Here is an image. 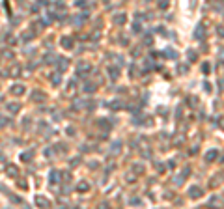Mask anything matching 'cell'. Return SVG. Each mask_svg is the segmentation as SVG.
<instances>
[{
  "label": "cell",
  "instance_id": "277c9868",
  "mask_svg": "<svg viewBox=\"0 0 224 209\" xmlns=\"http://www.w3.org/2000/svg\"><path fill=\"white\" fill-rule=\"evenodd\" d=\"M11 92H13V93H15V95H21V93H23V92H24V88H23V86H19V84H17V86H13V88H11Z\"/></svg>",
  "mask_w": 224,
  "mask_h": 209
},
{
  "label": "cell",
  "instance_id": "4fadbf2b",
  "mask_svg": "<svg viewBox=\"0 0 224 209\" xmlns=\"http://www.w3.org/2000/svg\"><path fill=\"white\" fill-rule=\"evenodd\" d=\"M219 36L224 38V26H219Z\"/></svg>",
  "mask_w": 224,
  "mask_h": 209
},
{
  "label": "cell",
  "instance_id": "3957f363",
  "mask_svg": "<svg viewBox=\"0 0 224 209\" xmlns=\"http://www.w3.org/2000/svg\"><path fill=\"white\" fill-rule=\"evenodd\" d=\"M62 45H64L66 49H71V45H73V39H71V38H64V39H62Z\"/></svg>",
  "mask_w": 224,
  "mask_h": 209
},
{
  "label": "cell",
  "instance_id": "8992f818",
  "mask_svg": "<svg viewBox=\"0 0 224 209\" xmlns=\"http://www.w3.org/2000/svg\"><path fill=\"white\" fill-rule=\"evenodd\" d=\"M217 155H219V153H217L215 149H211V151H209V153H207V155H206V159H207V161H213V159H215Z\"/></svg>",
  "mask_w": 224,
  "mask_h": 209
},
{
  "label": "cell",
  "instance_id": "5b68a950",
  "mask_svg": "<svg viewBox=\"0 0 224 209\" xmlns=\"http://www.w3.org/2000/svg\"><path fill=\"white\" fill-rule=\"evenodd\" d=\"M118 73H120V71H118V67H108V75L112 77V79H116Z\"/></svg>",
  "mask_w": 224,
  "mask_h": 209
},
{
  "label": "cell",
  "instance_id": "30bf717a",
  "mask_svg": "<svg viewBox=\"0 0 224 209\" xmlns=\"http://www.w3.org/2000/svg\"><path fill=\"white\" fill-rule=\"evenodd\" d=\"M10 110H11V112H13V114H15V112H17V110H19V104H10Z\"/></svg>",
  "mask_w": 224,
  "mask_h": 209
},
{
  "label": "cell",
  "instance_id": "7c38bea8",
  "mask_svg": "<svg viewBox=\"0 0 224 209\" xmlns=\"http://www.w3.org/2000/svg\"><path fill=\"white\" fill-rule=\"evenodd\" d=\"M79 191H88V185L86 183H80L79 185Z\"/></svg>",
  "mask_w": 224,
  "mask_h": 209
},
{
  "label": "cell",
  "instance_id": "7a4b0ae2",
  "mask_svg": "<svg viewBox=\"0 0 224 209\" xmlns=\"http://www.w3.org/2000/svg\"><path fill=\"white\" fill-rule=\"evenodd\" d=\"M36 204H38L39 207H47V205H49V202H47L43 196H38V198H36Z\"/></svg>",
  "mask_w": 224,
  "mask_h": 209
},
{
  "label": "cell",
  "instance_id": "6da1fadb",
  "mask_svg": "<svg viewBox=\"0 0 224 209\" xmlns=\"http://www.w3.org/2000/svg\"><path fill=\"white\" fill-rule=\"evenodd\" d=\"M189 194H191L192 198H198V196H202V189L200 187H191V189H189Z\"/></svg>",
  "mask_w": 224,
  "mask_h": 209
},
{
  "label": "cell",
  "instance_id": "9c48e42d",
  "mask_svg": "<svg viewBox=\"0 0 224 209\" xmlns=\"http://www.w3.org/2000/svg\"><path fill=\"white\" fill-rule=\"evenodd\" d=\"M8 172H10V176H17V168H13V166H10Z\"/></svg>",
  "mask_w": 224,
  "mask_h": 209
},
{
  "label": "cell",
  "instance_id": "8fae6325",
  "mask_svg": "<svg viewBox=\"0 0 224 209\" xmlns=\"http://www.w3.org/2000/svg\"><path fill=\"white\" fill-rule=\"evenodd\" d=\"M116 23L122 24V23H123V15H116Z\"/></svg>",
  "mask_w": 224,
  "mask_h": 209
},
{
  "label": "cell",
  "instance_id": "ba28073f",
  "mask_svg": "<svg viewBox=\"0 0 224 209\" xmlns=\"http://www.w3.org/2000/svg\"><path fill=\"white\" fill-rule=\"evenodd\" d=\"M34 101H45V95L43 93H34Z\"/></svg>",
  "mask_w": 224,
  "mask_h": 209
},
{
  "label": "cell",
  "instance_id": "52a82bcc",
  "mask_svg": "<svg viewBox=\"0 0 224 209\" xmlns=\"http://www.w3.org/2000/svg\"><path fill=\"white\" fill-rule=\"evenodd\" d=\"M79 71H80V73H82V71H84V73L90 71V65H88V64H80V65H79Z\"/></svg>",
  "mask_w": 224,
  "mask_h": 209
}]
</instances>
